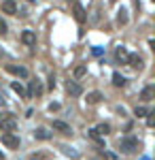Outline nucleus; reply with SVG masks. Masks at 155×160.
<instances>
[{"mask_svg":"<svg viewBox=\"0 0 155 160\" xmlns=\"http://www.w3.org/2000/svg\"><path fill=\"white\" fill-rule=\"evenodd\" d=\"M96 132H98V135H108V132H110V126H108V124H100V126H98V128H94Z\"/></svg>","mask_w":155,"mask_h":160,"instance_id":"6ab92c4d","label":"nucleus"},{"mask_svg":"<svg viewBox=\"0 0 155 160\" xmlns=\"http://www.w3.org/2000/svg\"><path fill=\"white\" fill-rule=\"evenodd\" d=\"M4 105H7V98H4V94L0 92V107H4Z\"/></svg>","mask_w":155,"mask_h":160,"instance_id":"393cba45","label":"nucleus"},{"mask_svg":"<svg viewBox=\"0 0 155 160\" xmlns=\"http://www.w3.org/2000/svg\"><path fill=\"white\" fill-rule=\"evenodd\" d=\"M7 73L17 75V77H28V68L26 66H17V64H7Z\"/></svg>","mask_w":155,"mask_h":160,"instance_id":"39448f33","label":"nucleus"},{"mask_svg":"<svg viewBox=\"0 0 155 160\" xmlns=\"http://www.w3.org/2000/svg\"><path fill=\"white\" fill-rule=\"evenodd\" d=\"M11 88H13V92H17L21 98H28V94H26V90H24V86L19 83V81H13L11 83Z\"/></svg>","mask_w":155,"mask_h":160,"instance_id":"dca6fc26","label":"nucleus"},{"mask_svg":"<svg viewBox=\"0 0 155 160\" xmlns=\"http://www.w3.org/2000/svg\"><path fill=\"white\" fill-rule=\"evenodd\" d=\"M138 118H144V115H149V109L147 107H136V111H134Z\"/></svg>","mask_w":155,"mask_h":160,"instance_id":"412c9836","label":"nucleus"},{"mask_svg":"<svg viewBox=\"0 0 155 160\" xmlns=\"http://www.w3.org/2000/svg\"><path fill=\"white\" fill-rule=\"evenodd\" d=\"M0 9H2V13H7V15H17V4L13 0H4Z\"/></svg>","mask_w":155,"mask_h":160,"instance_id":"9d476101","label":"nucleus"},{"mask_svg":"<svg viewBox=\"0 0 155 160\" xmlns=\"http://www.w3.org/2000/svg\"><path fill=\"white\" fill-rule=\"evenodd\" d=\"M55 109H60V105H58V102H51V105H49V111H55Z\"/></svg>","mask_w":155,"mask_h":160,"instance_id":"b1692460","label":"nucleus"},{"mask_svg":"<svg viewBox=\"0 0 155 160\" xmlns=\"http://www.w3.org/2000/svg\"><path fill=\"white\" fill-rule=\"evenodd\" d=\"M72 11H74V17H77V22L79 24H85V19H87V15H85V9L81 2H74V7H72Z\"/></svg>","mask_w":155,"mask_h":160,"instance_id":"423d86ee","label":"nucleus"},{"mask_svg":"<svg viewBox=\"0 0 155 160\" xmlns=\"http://www.w3.org/2000/svg\"><path fill=\"white\" fill-rule=\"evenodd\" d=\"M26 94H28V98H32L34 94H36V96H40V94H43V86H40L38 81H30V88H28Z\"/></svg>","mask_w":155,"mask_h":160,"instance_id":"1a4fd4ad","label":"nucleus"},{"mask_svg":"<svg viewBox=\"0 0 155 160\" xmlns=\"http://www.w3.org/2000/svg\"><path fill=\"white\" fill-rule=\"evenodd\" d=\"M128 64H130V66H134V68H140V66H143V58H140L138 53H130Z\"/></svg>","mask_w":155,"mask_h":160,"instance_id":"4468645a","label":"nucleus"},{"mask_svg":"<svg viewBox=\"0 0 155 160\" xmlns=\"http://www.w3.org/2000/svg\"><path fill=\"white\" fill-rule=\"evenodd\" d=\"M30 2H34V0H30Z\"/></svg>","mask_w":155,"mask_h":160,"instance_id":"bb28decb","label":"nucleus"},{"mask_svg":"<svg viewBox=\"0 0 155 160\" xmlns=\"http://www.w3.org/2000/svg\"><path fill=\"white\" fill-rule=\"evenodd\" d=\"M0 139H2V145H4V148H9V149L19 148V137L15 135V132H2Z\"/></svg>","mask_w":155,"mask_h":160,"instance_id":"f03ea898","label":"nucleus"},{"mask_svg":"<svg viewBox=\"0 0 155 160\" xmlns=\"http://www.w3.org/2000/svg\"><path fill=\"white\" fill-rule=\"evenodd\" d=\"M0 34H7V22L0 17Z\"/></svg>","mask_w":155,"mask_h":160,"instance_id":"5701e85b","label":"nucleus"},{"mask_svg":"<svg viewBox=\"0 0 155 160\" xmlns=\"http://www.w3.org/2000/svg\"><path fill=\"white\" fill-rule=\"evenodd\" d=\"M0 160H4V154H2V152H0Z\"/></svg>","mask_w":155,"mask_h":160,"instance_id":"a878e982","label":"nucleus"},{"mask_svg":"<svg viewBox=\"0 0 155 160\" xmlns=\"http://www.w3.org/2000/svg\"><path fill=\"white\" fill-rule=\"evenodd\" d=\"M66 90H68L70 96H81V94H83V88L79 86L77 81H68V83H66Z\"/></svg>","mask_w":155,"mask_h":160,"instance_id":"9b49d317","label":"nucleus"},{"mask_svg":"<svg viewBox=\"0 0 155 160\" xmlns=\"http://www.w3.org/2000/svg\"><path fill=\"white\" fill-rule=\"evenodd\" d=\"M21 43L28 45V47L36 45V34L32 32V30H24V32H21Z\"/></svg>","mask_w":155,"mask_h":160,"instance_id":"6e6552de","label":"nucleus"},{"mask_svg":"<svg viewBox=\"0 0 155 160\" xmlns=\"http://www.w3.org/2000/svg\"><path fill=\"white\" fill-rule=\"evenodd\" d=\"M15 128H17V120L13 118V113L0 120V130H2V132H13Z\"/></svg>","mask_w":155,"mask_h":160,"instance_id":"7ed1b4c3","label":"nucleus"},{"mask_svg":"<svg viewBox=\"0 0 155 160\" xmlns=\"http://www.w3.org/2000/svg\"><path fill=\"white\" fill-rule=\"evenodd\" d=\"M140 98L147 100V102H149V100H153L155 98V86H147V88H144L143 92H140Z\"/></svg>","mask_w":155,"mask_h":160,"instance_id":"f8f14e48","label":"nucleus"},{"mask_svg":"<svg viewBox=\"0 0 155 160\" xmlns=\"http://www.w3.org/2000/svg\"><path fill=\"white\" fill-rule=\"evenodd\" d=\"M117 22H119L121 26L128 24V11H125V9H119V13H117Z\"/></svg>","mask_w":155,"mask_h":160,"instance_id":"a211bd4d","label":"nucleus"},{"mask_svg":"<svg viewBox=\"0 0 155 160\" xmlns=\"http://www.w3.org/2000/svg\"><path fill=\"white\" fill-rule=\"evenodd\" d=\"M128 58H130V51L125 49L123 45H119V47L115 49V60L119 62V64H128Z\"/></svg>","mask_w":155,"mask_h":160,"instance_id":"20e7f679","label":"nucleus"},{"mask_svg":"<svg viewBox=\"0 0 155 160\" xmlns=\"http://www.w3.org/2000/svg\"><path fill=\"white\" fill-rule=\"evenodd\" d=\"M34 137H36V139H40V141H49L53 135L49 132L47 128H36V130H34Z\"/></svg>","mask_w":155,"mask_h":160,"instance_id":"ddd939ff","label":"nucleus"},{"mask_svg":"<svg viewBox=\"0 0 155 160\" xmlns=\"http://www.w3.org/2000/svg\"><path fill=\"white\" fill-rule=\"evenodd\" d=\"M62 149H64V154H66V156H72V158H79V152H74L72 148H62Z\"/></svg>","mask_w":155,"mask_h":160,"instance_id":"4be33fe9","label":"nucleus"},{"mask_svg":"<svg viewBox=\"0 0 155 160\" xmlns=\"http://www.w3.org/2000/svg\"><path fill=\"white\" fill-rule=\"evenodd\" d=\"M138 148H140V143H138L136 137H125V139H121V143H119V149L123 154H134V152H138Z\"/></svg>","mask_w":155,"mask_h":160,"instance_id":"f257e3e1","label":"nucleus"},{"mask_svg":"<svg viewBox=\"0 0 155 160\" xmlns=\"http://www.w3.org/2000/svg\"><path fill=\"white\" fill-rule=\"evenodd\" d=\"M102 98H104V96H102L100 92H89V94H87V105H98Z\"/></svg>","mask_w":155,"mask_h":160,"instance_id":"2eb2a0df","label":"nucleus"},{"mask_svg":"<svg viewBox=\"0 0 155 160\" xmlns=\"http://www.w3.org/2000/svg\"><path fill=\"white\" fill-rule=\"evenodd\" d=\"M85 73H87V66H85V64H79V66L74 68V77H77V79H81Z\"/></svg>","mask_w":155,"mask_h":160,"instance_id":"aec40b11","label":"nucleus"},{"mask_svg":"<svg viewBox=\"0 0 155 160\" xmlns=\"http://www.w3.org/2000/svg\"><path fill=\"white\" fill-rule=\"evenodd\" d=\"M113 83H115L117 88H123L125 86V77H123L121 73H113Z\"/></svg>","mask_w":155,"mask_h":160,"instance_id":"f3484780","label":"nucleus"},{"mask_svg":"<svg viewBox=\"0 0 155 160\" xmlns=\"http://www.w3.org/2000/svg\"><path fill=\"white\" fill-rule=\"evenodd\" d=\"M53 130H58V132H62V135H66V137L72 135V128L66 122H62V120H55L53 122Z\"/></svg>","mask_w":155,"mask_h":160,"instance_id":"0eeeda50","label":"nucleus"}]
</instances>
